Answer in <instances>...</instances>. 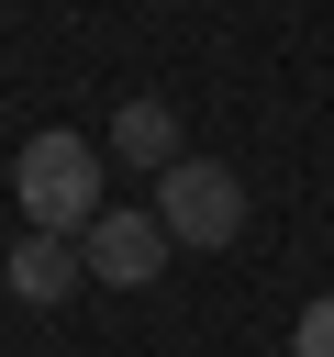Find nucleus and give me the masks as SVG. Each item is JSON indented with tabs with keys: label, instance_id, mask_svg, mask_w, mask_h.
Returning a JSON list of instances; mask_svg holds the SVG:
<instances>
[{
	"label": "nucleus",
	"instance_id": "nucleus-1",
	"mask_svg": "<svg viewBox=\"0 0 334 357\" xmlns=\"http://www.w3.org/2000/svg\"><path fill=\"white\" fill-rule=\"evenodd\" d=\"M11 190H22V223H33V234H67V245L111 212V190H100V145L67 134V123H56V134H22Z\"/></svg>",
	"mask_w": 334,
	"mask_h": 357
},
{
	"label": "nucleus",
	"instance_id": "nucleus-2",
	"mask_svg": "<svg viewBox=\"0 0 334 357\" xmlns=\"http://www.w3.org/2000/svg\"><path fill=\"white\" fill-rule=\"evenodd\" d=\"M156 223H167V245H234L245 234V178L223 156H178L156 178Z\"/></svg>",
	"mask_w": 334,
	"mask_h": 357
},
{
	"label": "nucleus",
	"instance_id": "nucleus-3",
	"mask_svg": "<svg viewBox=\"0 0 334 357\" xmlns=\"http://www.w3.org/2000/svg\"><path fill=\"white\" fill-rule=\"evenodd\" d=\"M78 257H89V279H100V290H145V279L167 268V223H156V212H122V201H111V212H100V223L78 234Z\"/></svg>",
	"mask_w": 334,
	"mask_h": 357
},
{
	"label": "nucleus",
	"instance_id": "nucleus-4",
	"mask_svg": "<svg viewBox=\"0 0 334 357\" xmlns=\"http://www.w3.org/2000/svg\"><path fill=\"white\" fill-rule=\"evenodd\" d=\"M78 279H89V257H78L67 234H22V245L0 257V290H22V301H67Z\"/></svg>",
	"mask_w": 334,
	"mask_h": 357
},
{
	"label": "nucleus",
	"instance_id": "nucleus-5",
	"mask_svg": "<svg viewBox=\"0 0 334 357\" xmlns=\"http://www.w3.org/2000/svg\"><path fill=\"white\" fill-rule=\"evenodd\" d=\"M111 156H122V167H156V178H167V167L189 156V145H178V112H167V100H122V112H111Z\"/></svg>",
	"mask_w": 334,
	"mask_h": 357
},
{
	"label": "nucleus",
	"instance_id": "nucleus-6",
	"mask_svg": "<svg viewBox=\"0 0 334 357\" xmlns=\"http://www.w3.org/2000/svg\"><path fill=\"white\" fill-rule=\"evenodd\" d=\"M289 357H334V301H312V312L289 324Z\"/></svg>",
	"mask_w": 334,
	"mask_h": 357
}]
</instances>
